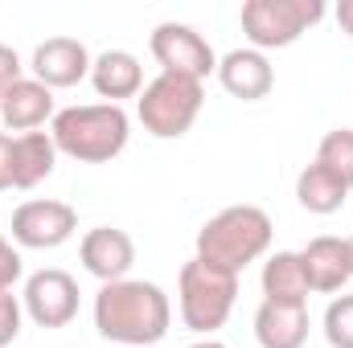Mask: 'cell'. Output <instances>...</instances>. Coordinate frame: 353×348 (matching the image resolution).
<instances>
[{
	"label": "cell",
	"instance_id": "cell-1",
	"mask_svg": "<svg viewBox=\"0 0 353 348\" xmlns=\"http://www.w3.org/2000/svg\"><path fill=\"white\" fill-rule=\"evenodd\" d=\"M173 324V303L157 283L144 279H119L103 283L94 295V328L111 345H161Z\"/></svg>",
	"mask_w": 353,
	"mask_h": 348
},
{
	"label": "cell",
	"instance_id": "cell-2",
	"mask_svg": "<svg viewBox=\"0 0 353 348\" xmlns=\"http://www.w3.org/2000/svg\"><path fill=\"white\" fill-rule=\"evenodd\" d=\"M50 135L62 156L79 164H107L128 148L132 119L115 102H90V107H66L54 115Z\"/></svg>",
	"mask_w": 353,
	"mask_h": 348
},
{
	"label": "cell",
	"instance_id": "cell-3",
	"mask_svg": "<svg viewBox=\"0 0 353 348\" xmlns=\"http://www.w3.org/2000/svg\"><path fill=\"white\" fill-rule=\"evenodd\" d=\"M271 234L275 226L259 205H230L197 230V259L230 274H243L251 262H259L271 250Z\"/></svg>",
	"mask_w": 353,
	"mask_h": 348
},
{
	"label": "cell",
	"instance_id": "cell-4",
	"mask_svg": "<svg viewBox=\"0 0 353 348\" xmlns=\"http://www.w3.org/2000/svg\"><path fill=\"white\" fill-rule=\"evenodd\" d=\"M176 299H181V320H185V328H189V332H201V336H214V332L230 320V312H234L239 274L193 259V262L181 266Z\"/></svg>",
	"mask_w": 353,
	"mask_h": 348
},
{
	"label": "cell",
	"instance_id": "cell-5",
	"mask_svg": "<svg viewBox=\"0 0 353 348\" xmlns=\"http://www.w3.org/2000/svg\"><path fill=\"white\" fill-rule=\"evenodd\" d=\"M201 102H205V87L197 78L157 74L148 87L140 90L136 115H140V123H144L148 135H157V140H181L197 123Z\"/></svg>",
	"mask_w": 353,
	"mask_h": 348
},
{
	"label": "cell",
	"instance_id": "cell-6",
	"mask_svg": "<svg viewBox=\"0 0 353 348\" xmlns=\"http://www.w3.org/2000/svg\"><path fill=\"white\" fill-rule=\"evenodd\" d=\"M325 17L321 0H247L243 4V33L251 50H288L296 45L316 21Z\"/></svg>",
	"mask_w": 353,
	"mask_h": 348
},
{
	"label": "cell",
	"instance_id": "cell-7",
	"mask_svg": "<svg viewBox=\"0 0 353 348\" xmlns=\"http://www.w3.org/2000/svg\"><path fill=\"white\" fill-rule=\"evenodd\" d=\"M152 58L161 62V74H181V78H197L205 83L218 70V54L210 50V41L181 21H161L148 37Z\"/></svg>",
	"mask_w": 353,
	"mask_h": 348
},
{
	"label": "cell",
	"instance_id": "cell-8",
	"mask_svg": "<svg viewBox=\"0 0 353 348\" xmlns=\"http://www.w3.org/2000/svg\"><path fill=\"white\" fill-rule=\"evenodd\" d=\"M21 307L37 328H66L79 316V283H74V274H66L58 266H46V270L29 274Z\"/></svg>",
	"mask_w": 353,
	"mask_h": 348
},
{
	"label": "cell",
	"instance_id": "cell-9",
	"mask_svg": "<svg viewBox=\"0 0 353 348\" xmlns=\"http://www.w3.org/2000/svg\"><path fill=\"white\" fill-rule=\"evenodd\" d=\"M79 230V213L66 201H25L12 213V242L25 250H58Z\"/></svg>",
	"mask_w": 353,
	"mask_h": 348
},
{
	"label": "cell",
	"instance_id": "cell-10",
	"mask_svg": "<svg viewBox=\"0 0 353 348\" xmlns=\"http://www.w3.org/2000/svg\"><path fill=\"white\" fill-rule=\"evenodd\" d=\"M33 78L50 90L79 87L83 78H90V54L79 37H50L33 50Z\"/></svg>",
	"mask_w": 353,
	"mask_h": 348
},
{
	"label": "cell",
	"instance_id": "cell-11",
	"mask_svg": "<svg viewBox=\"0 0 353 348\" xmlns=\"http://www.w3.org/2000/svg\"><path fill=\"white\" fill-rule=\"evenodd\" d=\"M79 259L87 266V274H94L99 283H119V279H128V270L136 262V242L115 226H99V230L83 234Z\"/></svg>",
	"mask_w": 353,
	"mask_h": 348
},
{
	"label": "cell",
	"instance_id": "cell-12",
	"mask_svg": "<svg viewBox=\"0 0 353 348\" xmlns=\"http://www.w3.org/2000/svg\"><path fill=\"white\" fill-rule=\"evenodd\" d=\"M218 83L226 87V94H234L243 102H259L275 87V70L259 50H230L218 62Z\"/></svg>",
	"mask_w": 353,
	"mask_h": 348
},
{
	"label": "cell",
	"instance_id": "cell-13",
	"mask_svg": "<svg viewBox=\"0 0 353 348\" xmlns=\"http://www.w3.org/2000/svg\"><path fill=\"white\" fill-rule=\"evenodd\" d=\"M54 90L41 87L37 78H21V83H12V87L4 90V98H0V119H4V127L8 131H21V135H29V131H37L46 119L54 123Z\"/></svg>",
	"mask_w": 353,
	"mask_h": 348
},
{
	"label": "cell",
	"instance_id": "cell-14",
	"mask_svg": "<svg viewBox=\"0 0 353 348\" xmlns=\"http://www.w3.org/2000/svg\"><path fill=\"white\" fill-rule=\"evenodd\" d=\"M300 262H304V274H308V287L321 291V295H333L341 291L353 279L350 270V250H345V238H312L304 250H300Z\"/></svg>",
	"mask_w": 353,
	"mask_h": 348
},
{
	"label": "cell",
	"instance_id": "cell-15",
	"mask_svg": "<svg viewBox=\"0 0 353 348\" xmlns=\"http://www.w3.org/2000/svg\"><path fill=\"white\" fill-rule=\"evenodd\" d=\"M255 340L263 348H304L308 340V303H271L255 312Z\"/></svg>",
	"mask_w": 353,
	"mask_h": 348
},
{
	"label": "cell",
	"instance_id": "cell-16",
	"mask_svg": "<svg viewBox=\"0 0 353 348\" xmlns=\"http://www.w3.org/2000/svg\"><path fill=\"white\" fill-rule=\"evenodd\" d=\"M90 87L99 90L107 102L119 107V98H140L144 90V70H140V58L128 54V50H107L90 62Z\"/></svg>",
	"mask_w": 353,
	"mask_h": 348
},
{
	"label": "cell",
	"instance_id": "cell-17",
	"mask_svg": "<svg viewBox=\"0 0 353 348\" xmlns=\"http://www.w3.org/2000/svg\"><path fill=\"white\" fill-rule=\"evenodd\" d=\"M58 164V144L50 131H29L12 140V188H33Z\"/></svg>",
	"mask_w": 353,
	"mask_h": 348
},
{
	"label": "cell",
	"instance_id": "cell-18",
	"mask_svg": "<svg viewBox=\"0 0 353 348\" xmlns=\"http://www.w3.org/2000/svg\"><path fill=\"white\" fill-rule=\"evenodd\" d=\"M263 295L271 303H308V274H304V262L292 250H275L263 262Z\"/></svg>",
	"mask_w": 353,
	"mask_h": 348
},
{
	"label": "cell",
	"instance_id": "cell-19",
	"mask_svg": "<svg viewBox=\"0 0 353 348\" xmlns=\"http://www.w3.org/2000/svg\"><path fill=\"white\" fill-rule=\"evenodd\" d=\"M345 197H350V188H345L333 173H325L316 160L296 176V201H300L308 213H321V217H325V213H337V209L345 205Z\"/></svg>",
	"mask_w": 353,
	"mask_h": 348
},
{
	"label": "cell",
	"instance_id": "cell-20",
	"mask_svg": "<svg viewBox=\"0 0 353 348\" xmlns=\"http://www.w3.org/2000/svg\"><path fill=\"white\" fill-rule=\"evenodd\" d=\"M316 164L325 173H333L345 188H353V127H337L321 140L316 148Z\"/></svg>",
	"mask_w": 353,
	"mask_h": 348
},
{
	"label": "cell",
	"instance_id": "cell-21",
	"mask_svg": "<svg viewBox=\"0 0 353 348\" xmlns=\"http://www.w3.org/2000/svg\"><path fill=\"white\" fill-rule=\"evenodd\" d=\"M325 340L333 348H353V295H337L325 312Z\"/></svg>",
	"mask_w": 353,
	"mask_h": 348
},
{
	"label": "cell",
	"instance_id": "cell-22",
	"mask_svg": "<svg viewBox=\"0 0 353 348\" xmlns=\"http://www.w3.org/2000/svg\"><path fill=\"white\" fill-rule=\"evenodd\" d=\"M21 316H25L21 299L12 291H0V348H8L21 336Z\"/></svg>",
	"mask_w": 353,
	"mask_h": 348
},
{
	"label": "cell",
	"instance_id": "cell-23",
	"mask_svg": "<svg viewBox=\"0 0 353 348\" xmlns=\"http://www.w3.org/2000/svg\"><path fill=\"white\" fill-rule=\"evenodd\" d=\"M17 279H21V250L0 234V291H12Z\"/></svg>",
	"mask_w": 353,
	"mask_h": 348
},
{
	"label": "cell",
	"instance_id": "cell-24",
	"mask_svg": "<svg viewBox=\"0 0 353 348\" xmlns=\"http://www.w3.org/2000/svg\"><path fill=\"white\" fill-rule=\"evenodd\" d=\"M12 83H21V58H17L12 45H0V94Z\"/></svg>",
	"mask_w": 353,
	"mask_h": 348
},
{
	"label": "cell",
	"instance_id": "cell-25",
	"mask_svg": "<svg viewBox=\"0 0 353 348\" xmlns=\"http://www.w3.org/2000/svg\"><path fill=\"white\" fill-rule=\"evenodd\" d=\"M12 188V135L0 131V193Z\"/></svg>",
	"mask_w": 353,
	"mask_h": 348
},
{
	"label": "cell",
	"instance_id": "cell-26",
	"mask_svg": "<svg viewBox=\"0 0 353 348\" xmlns=\"http://www.w3.org/2000/svg\"><path fill=\"white\" fill-rule=\"evenodd\" d=\"M337 25L353 37V0H341V4H337Z\"/></svg>",
	"mask_w": 353,
	"mask_h": 348
},
{
	"label": "cell",
	"instance_id": "cell-27",
	"mask_svg": "<svg viewBox=\"0 0 353 348\" xmlns=\"http://www.w3.org/2000/svg\"><path fill=\"white\" fill-rule=\"evenodd\" d=\"M189 348H226V345H218V340H197V345H189Z\"/></svg>",
	"mask_w": 353,
	"mask_h": 348
},
{
	"label": "cell",
	"instance_id": "cell-28",
	"mask_svg": "<svg viewBox=\"0 0 353 348\" xmlns=\"http://www.w3.org/2000/svg\"><path fill=\"white\" fill-rule=\"evenodd\" d=\"M345 250H350V270H353V234L345 238Z\"/></svg>",
	"mask_w": 353,
	"mask_h": 348
},
{
	"label": "cell",
	"instance_id": "cell-29",
	"mask_svg": "<svg viewBox=\"0 0 353 348\" xmlns=\"http://www.w3.org/2000/svg\"><path fill=\"white\" fill-rule=\"evenodd\" d=\"M0 98H4V94H0Z\"/></svg>",
	"mask_w": 353,
	"mask_h": 348
}]
</instances>
